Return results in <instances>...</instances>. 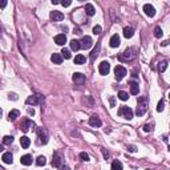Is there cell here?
Instances as JSON below:
<instances>
[{
	"mask_svg": "<svg viewBox=\"0 0 170 170\" xmlns=\"http://www.w3.org/2000/svg\"><path fill=\"white\" fill-rule=\"evenodd\" d=\"M47 163V158L44 156H39L37 157V159H36V165L37 166H44Z\"/></svg>",
	"mask_w": 170,
	"mask_h": 170,
	"instance_id": "4dcf8cb0",
	"label": "cell"
},
{
	"mask_svg": "<svg viewBox=\"0 0 170 170\" xmlns=\"http://www.w3.org/2000/svg\"><path fill=\"white\" fill-rule=\"evenodd\" d=\"M75 33H77V35H80V33H81V29H79V28H76V31H75Z\"/></svg>",
	"mask_w": 170,
	"mask_h": 170,
	"instance_id": "c3c4849f",
	"label": "cell"
},
{
	"mask_svg": "<svg viewBox=\"0 0 170 170\" xmlns=\"http://www.w3.org/2000/svg\"><path fill=\"white\" fill-rule=\"evenodd\" d=\"M136 57H137V51L134 49V48H126V49L118 56V60H120L121 63H130V61H133V60H136Z\"/></svg>",
	"mask_w": 170,
	"mask_h": 170,
	"instance_id": "7a4b0ae2",
	"label": "cell"
},
{
	"mask_svg": "<svg viewBox=\"0 0 170 170\" xmlns=\"http://www.w3.org/2000/svg\"><path fill=\"white\" fill-rule=\"evenodd\" d=\"M89 125L93 128H100L102 125V121L100 120V117L96 116V114H93V116L89 117Z\"/></svg>",
	"mask_w": 170,
	"mask_h": 170,
	"instance_id": "7c38bea8",
	"label": "cell"
},
{
	"mask_svg": "<svg viewBox=\"0 0 170 170\" xmlns=\"http://www.w3.org/2000/svg\"><path fill=\"white\" fill-rule=\"evenodd\" d=\"M49 17L52 21H61V20H64V14L60 11H52L49 14Z\"/></svg>",
	"mask_w": 170,
	"mask_h": 170,
	"instance_id": "4fadbf2b",
	"label": "cell"
},
{
	"mask_svg": "<svg viewBox=\"0 0 170 170\" xmlns=\"http://www.w3.org/2000/svg\"><path fill=\"white\" fill-rule=\"evenodd\" d=\"M36 133H37V137H39V142L43 144V145H47L48 141H49V133H48V130L45 128H39L36 130Z\"/></svg>",
	"mask_w": 170,
	"mask_h": 170,
	"instance_id": "3957f363",
	"label": "cell"
},
{
	"mask_svg": "<svg viewBox=\"0 0 170 170\" xmlns=\"http://www.w3.org/2000/svg\"><path fill=\"white\" fill-rule=\"evenodd\" d=\"M92 44H93V40L91 36H82V39L80 40V47L82 49H89L92 47Z\"/></svg>",
	"mask_w": 170,
	"mask_h": 170,
	"instance_id": "30bf717a",
	"label": "cell"
},
{
	"mask_svg": "<svg viewBox=\"0 0 170 170\" xmlns=\"http://www.w3.org/2000/svg\"><path fill=\"white\" fill-rule=\"evenodd\" d=\"M2 159H3V162L7 163V165H12V162H14V156H12L11 152H5L4 154H3Z\"/></svg>",
	"mask_w": 170,
	"mask_h": 170,
	"instance_id": "2e32d148",
	"label": "cell"
},
{
	"mask_svg": "<svg viewBox=\"0 0 170 170\" xmlns=\"http://www.w3.org/2000/svg\"><path fill=\"white\" fill-rule=\"evenodd\" d=\"M3 116V110H2V109H0V117H2Z\"/></svg>",
	"mask_w": 170,
	"mask_h": 170,
	"instance_id": "db71d44e",
	"label": "cell"
},
{
	"mask_svg": "<svg viewBox=\"0 0 170 170\" xmlns=\"http://www.w3.org/2000/svg\"><path fill=\"white\" fill-rule=\"evenodd\" d=\"M3 150H4V147H3V145H0V153H2Z\"/></svg>",
	"mask_w": 170,
	"mask_h": 170,
	"instance_id": "f5cc1de1",
	"label": "cell"
},
{
	"mask_svg": "<svg viewBox=\"0 0 170 170\" xmlns=\"http://www.w3.org/2000/svg\"><path fill=\"white\" fill-rule=\"evenodd\" d=\"M32 161H33V158H32V156L31 154H25V156H23L20 158V162L23 163L24 166H29V165H32Z\"/></svg>",
	"mask_w": 170,
	"mask_h": 170,
	"instance_id": "d6986e66",
	"label": "cell"
},
{
	"mask_svg": "<svg viewBox=\"0 0 170 170\" xmlns=\"http://www.w3.org/2000/svg\"><path fill=\"white\" fill-rule=\"evenodd\" d=\"M61 57H63V59L69 60L70 57H72V54H70V51H69V49H66V48H64V49L61 51Z\"/></svg>",
	"mask_w": 170,
	"mask_h": 170,
	"instance_id": "1f68e13d",
	"label": "cell"
},
{
	"mask_svg": "<svg viewBox=\"0 0 170 170\" xmlns=\"http://www.w3.org/2000/svg\"><path fill=\"white\" fill-rule=\"evenodd\" d=\"M126 69L124 68L122 65H117L116 68H114V77H116L117 81H121L125 76H126Z\"/></svg>",
	"mask_w": 170,
	"mask_h": 170,
	"instance_id": "52a82bcc",
	"label": "cell"
},
{
	"mask_svg": "<svg viewBox=\"0 0 170 170\" xmlns=\"http://www.w3.org/2000/svg\"><path fill=\"white\" fill-rule=\"evenodd\" d=\"M69 44H70V49H72V51H79L80 48H81V47H80V41L79 40L73 39V40H70Z\"/></svg>",
	"mask_w": 170,
	"mask_h": 170,
	"instance_id": "83f0119b",
	"label": "cell"
},
{
	"mask_svg": "<svg viewBox=\"0 0 170 170\" xmlns=\"http://www.w3.org/2000/svg\"><path fill=\"white\" fill-rule=\"evenodd\" d=\"M122 33H124V36L126 37V39H130V37H133V35H134V29L131 27H125Z\"/></svg>",
	"mask_w": 170,
	"mask_h": 170,
	"instance_id": "603a6c76",
	"label": "cell"
},
{
	"mask_svg": "<svg viewBox=\"0 0 170 170\" xmlns=\"http://www.w3.org/2000/svg\"><path fill=\"white\" fill-rule=\"evenodd\" d=\"M63 162H64V158H63L61 153L60 152H53V156H52V166L53 168H61Z\"/></svg>",
	"mask_w": 170,
	"mask_h": 170,
	"instance_id": "5b68a950",
	"label": "cell"
},
{
	"mask_svg": "<svg viewBox=\"0 0 170 170\" xmlns=\"http://www.w3.org/2000/svg\"><path fill=\"white\" fill-rule=\"evenodd\" d=\"M118 98H120L121 101H126V100H129V94L125 91H120L118 92Z\"/></svg>",
	"mask_w": 170,
	"mask_h": 170,
	"instance_id": "f546056e",
	"label": "cell"
},
{
	"mask_svg": "<svg viewBox=\"0 0 170 170\" xmlns=\"http://www.w3.org/2000/svg\"><path fill=\"white\" fill-rule=\"evenodd\" d=\"M163 141H165V142L168 144V136H166V134H165V136H163Z\"/></svg>",
	"mask_w": 170,
	"mask_h": 170,
	"instance_id": "816d5d0a",
	"label": "cell"
},
{
	"mask_svg": "<svg viewBox=\"0 0 170 170\" xmlns=\"http://www.w3.org/2000/svg\"><path fill=\"white\" fill-rule=\"evenodd\" d=\"M154 36L157 37V39H159V37L163 36V32H162V29L159 27H156L154 28Z\"/></svg>",
	"mask_w": 170,
	"mask_h": 170,
	"instance_id": "836d02e7",
	"label": "cell"
},
{
	"mask_svg": "<svg viewBox=\"0 0 170 170\" xmlns=\"http://www.w3.org/2000/svg\"><path fill=\"white\" fill-rule=\"evenodd\" d=\"M54 43H56L57 45H64V44L66 43V36L64 33L57 35V36H54Z\"/></svg>",
	"mask_w": 170,
	"mask_h": 170,
	"instance_id": "e0dca14e",
	"label": "cell"
},
{
	"mask_svg": "<svg viewBox=\"0 0 170 170\" xmlns=\"http://www.w3.org/2000/svg\"><path fill=\"white\" fill-rule=\"evenodd\" d=\"M163 104H165L163 100H161V101L158 102V105H157V112H159V113H161V112L163 110Z\"/></svg>",
	"mask_w": 170,
	"mask_h": 170,
	"instance_id": "74e56055",
	"label": "cell"
},
{
	"mask_svg": "<svg viewBox=\"0 0 170 170\" xmlns=\"http://www.w3.org/2000/svg\"><path fill=\"white\" fill-rule=\"evenodd\" d=\"M44 102V96L41 94H32L25 100L27 105H41Z\"/></svg>",
	"mask_w": 170,
	"mask_h": 170,
	"instance_id": "277c9868",
	"label": "cell"
},
{
	"mask_svg": "<svg viewBox=\"0 0 170 170\" xmlns=\"http://www.w3.org/2000/svg\"><path fill=\"white\" fill-rule=\"evenodd\" d=\"M153 130V124H145L144 125V131H146V133H149V131Z\"/></svg>",
	"mask_w": 170,
	"mask_h": 170,
	"instance_id": "e575fe53",
	"label": "cell"
},
{
	"mask_svg": "<svg viewBox=\"0 0 170 170\" xmlns=\"http://www.w3.org/2000/svg\"><path fill=\"white\" fill-rule=\"evenodd\" d=\"M20 145H21V147H23V149H28V147H29V145H31V140L28 138L27 136H23L20 138Z\"/></svg>",
	"mask_w": 170,
	"mask_h": 170,
	"instance_id": "7402d4cb",
	"label": "cell"
},
{
	"mask_svg": "<svg viewBox=\"0 0 170 170\" xmlns=\"http://www.w3.org/2000/svg\"><path fill=\"white\" fill-rule=\"evenodd\" d=\"M100 48H101V44H100V41H98V43L96 44V48L92 51V53H91V61H94V60L98 57V53H100Z\"/></svg>",
	"mask_w": 170,
	"mask_h": 170,
	"instance_id": "ac0fdd59",
	"label": "cell"
},
{
	"mask_svg": "<svg viewBox=\"0 0 170 170\" xmlns=\"http://www.w3.org/2000/svg\"><path fill=\"white\" fill-rule=\"evenodd\" d=\"M8 98H9V100H14V101L19 100V97H17V94H16V93H9V94H8Z\"/></svg>",
	"mask_w": 170,
	"mask_h": 170,
	"instance_id": "ab89813d",
	"label": "cell"
},
{
	"mask_svg": "<svg viewBox=\"0 0 170 170\" xmlns=\"http://www.w3.org/2000/svg\"><path fill=\"white\" fill-rule=\"evenodd\" d=\"M72 80H73V82H75L76 85H84V84H85V81H86L85 75H82V73H80V72L73 73Z\"/></svg>",
	"mask_w": 170,
	"mask_h": 170,
	"instance_id": "ba28073f",
	"label": "cell"
},
{
	"mask_svg": "<svg viewBox=\"0 0 170 170\" xmlns=\"http://www.w3.org/2000/svg\"><path fill=\"white\" fill-rule=\"evenodd\" d=\"M101 152H102V156H104V158H105V159H108V158H109V153H108V150L105 149V147H102Z\"/></svg>",
	"mask_w": 170,
	"mask_h": 170,
	"instance_id": "60d3db41",
	"label": "cell"
},
{
	"mask_svg": "<svg viewBox=\"0 0 170 170\" xmlns=\"http://www.w3.org/2000/svg\"><path fill=\"white\" fill-rule=\"evenodd\" d=\"M60 4H61L63 7H69V5L72 4V2H70V0H65V2H61Z\"/></svg>",
	"mask_w": 170,
	"mask_h": 170,
	"instance_id": "b9f144b4",
	"label": "cell"
},
{
	"mask_svg": "<svg viewBox=\"0 0 170 170\" xmlns=\"http://www.w3.org/2000/svg\"><path fill=\"white\" fill-rule=\"evenodd\" d=\"M131 76H133V77H138V75H137V70H133V72H131Z\"/></svg>",
	"mask_w": 170,
	"mask_h": 170,
	"instance_id": "7dc6e473",
	"label": "cell"
},
{
	"mask_svg": "<svg viewBox=\"0 0 170 170\" xmlns=\"http://www.w3.org/2000/svg\"><path fill=\"white\" fill-rule=\"evenodd\" d=\"M101 31H102L101 25H94V27H93V33H94V35H100Z\"/></svg>",
	"mask_w": 170,
	"mask_h": 170,
	"instance_id": "d590c367",
	"label": "cell"
},
{
	"mask_svg": "<svg viewBox=\"0 0 170 170\" xmlns=\"http://www.w3.org/2000/svg\"><path fill=\"white\" fill-rule=\"evenodd\" d=\"M85 14L88 15V16H93V15L96 14V9H94V7H93L91 3L85 4Z\"/></svg>",
	"mask_w": 170,
	"mask_h": 170,
	"instance_id": "d4e9b609",
	"label": "cell"
},
{
	"mask_svg": "<svg viewBox=\"0 0 170 170\" xmlns=\"http://www.w3.org/2000/svg\"><path fill=\"white\" fill-rule=\"evenodd\" d=\"M19 116H20V112H19L17 109H14V110H11L8 113V121L14 122V121H16V118H17Z\"/></svg>",
	"mask_w": 170,
	"mask_h": 170,
	"instance_id": "44dd1931",
	"label": "cell"
},
{
	"mask_svg": "<svg viewBox=\"0 0 170 170\" xmlns=\"http://www.w3.org/2000/svg\"><path fill=\"white\" fill-rule=\"evenodd\" d=\"M86 59L84 54H77V56L75 57V64H77V65H81V64H85Z\"/></svg>",
	"mask_w": 170,
	"mask_h": 170,
	"instance_id": "484cf974",
	"label": "cell"
},
{
	"mask_svg": "<svg viewBox=\"0 0 170 170\" xmlns=\"http://www.w3.org/2000/svg\"><path fill=\"white\" fill-rule=\"evenodd\" d=\"M33 126H35V124L32 122L29 118H24V120L21 121V124H20V130L23 131V133H27V131Z\"/></svg>",
	"mask_w": 170,
	"mask_h": 170,
	"instance_id": "9c48e42d",
	"label": "cell"
},
{
	"mask_svg": "<svg viewBox=\"0 0 170 170\" xmlns=\"http://www.w3.org/2000/svg\"><path fill=\"white\" fill-rule=\"evenodd\" d=\"M118 116L126 118V120H131L133 118V110L129 108V107H121L120 109H118Z\"/></svg>",
	"mask_w": 170,
	"mask_h": 170,
	"instance_id": "8992f818",
	"label": "cell"
},
{
	"mask_svg": "<svg viewBox=\"0 0 170 170\" xmlns=\"http://www.w3.org/2000/svg\"><path fill=\"white\" fill-rule=\"evenodd\" d=\"M109 44H110V47L112 48H117V47H120V44H121V40H120V36L116 33V35H113V36L110 37V40H109Z\"/></svg>",
	"mask_w": 170,
	"mask_h": 170,
	"instance_id": "9a60e30c",
	"label": "cell"
},
{
	"mask_svg": "<svg viewBox=\"0 0 170 170\" xmlns=\"http://www.w3.org/2000/svg\"><path fill=\"white\" fill-rule=\"evenodd\" d=\"M98 70H100V73L102 76H107L109 73V70H110V64H109V61H101V64L98 65Z\"/></svg>",
	"mask_w": 170,
	"mask_h": 170,
	"instance_id": "8fae6325",
	"label": "cell"
},
{
	"mask_svg": "<svg viewBox=\"0 0 170 170\" xmlns=\"http://www.w3.org/2000/svg\"><path fill=\"white\" fill-rule=\"evenodd\" d=\"M27 112H28V114H29V116H35V110H33V109L28 108V109H27Z\"/></svg>",
	"mask_w": 170,
	"mask_h": 170,
	"instance_id": "ee69618b",
	"label": "cell"
},
{
	"mask_svg": "<svg viewBox=\"0 0 170 170\" xmlns=\"http://www.w3.org/2000/svg\"><path fill=\"white\" fill-rule=\"evenodd\" d=\"M147 107H149V100H147L146 96H141V97H138L137 108H136V114L138 117H142L147 112Z\"/></svg>",
	"mask_w": 170,
	"mask_h": 170,
	"instance_id": "6da1fadb",
	"label": "cell"
},
{
	"mask_svg": "<svg viewBox=\"0 0 170 170\" xmlns=\"http://www.w3.org/2000/svg\"><path fill=\"white\" fill-rule=\"evenodd\" d=\"M51 61L53 64H61L63 63V57L60 53H53L52 56H51Z\"/></svg>",
	"mask_w": 170,
	"mask_h": 170,
	"instance_id": "cb8c5ba5",
	"label": "cell"
},
{
	"mask_svg": "<svg viewBox=\"0 0 170 170\" xmlns=\"http://www.w3.org/2000/svg\"><path fill=\"white\" fill-rule=\"evenodd\" d=\"M109 101H110V107L113 108V107H114V98H113V97H110V100H109Z\"/></svg>",
	"mask_w": 170,
	"mask_h": 170,
	"instance_id": "bcb514c9",
	"label": "cell"
},
{
	"mask_svg": "<svg viewBox=\"0 0 170 170\" xmlns=\"http://www.w3.org/2000/svg\"><path fill=\"white\" fill-rule=\"evenodd\" d=\"M122 169H124L122 163L118 161V159H116V161L112 162V170H122Z\"/></svg>",
	"mask_w": 170,
	"mask_h": 170,
	"instance_id": "f1b7e54d",
	"label": "cell"
},
{
	"mask_svg": "<svg viewBox=\"0 0 170 170\" xmlns=\"http://www.w3.org/2000/svg\"><path fill=\"white\" fill-rule=\"evenodd\" d=\"M7 4L8 3L5 2V0H0V8H5L7 7Z\"/></svg>",
	"mask_w": 170,
	"mask_h": 170,
	"instance_id": "7bdbcfd3",
	"label": "cell"
},
{
	"mask_svg": "<svg viewBox=\"0 0 170 170\" xmlns=\"http://www.w3.org/2000/svg\"><path fill=\"white\" fill-rule=\"evenodd\" d=\"M168 65H169L168 60H163V61H161V63L158 64V72H159V73L165 72V70H166V68H168Z\"/></svg>",
	"mask_w": 170,
	"mask_h": 170,
	"instance_id": "4316f807",
	"label": "cell"
},
{
	"mask_svg": "<svg viewBox=\"0 0 170 170\" xmlns=\"http://www.w3.org/2000/svg\"><path fill=\"white\" fill-rule=\"evenodd\" d=\"M129 86H130V93H131V94H138V92H140L138 82L130 81V82H129Z\"/></svg>",
	"mask_w": 170,
	"mask_h": 170,
	"instance_id": "ffe728a7",
	"label": "cell"
},
{
	"mask_svg": "<svg viewBox=\"0 0 170 170\" xmlns=\"http://www.w3.org/2000/svg\"><path fill=\"white\" fill-rule=\"evenodd\" d=\"M126 149H128V152H130V153H136L137 152V147L134 145H128Z\"/></svg>",
	"mask_w": 170,
	"mask_h": 170,
	"instance_id": "f35d334b",
	"label": "cell"
},
{
	"mask_svg": "<svg viewBox=\"0 0 170 170\" xmlns=\"http://www.w3.org/2000/svg\"><path fill=\"white\" fill-rule=\"evenodd\" d=\"M144 12H145V15L149 16V17H154L156 16V8L153 7L152 4H145L144 5Z\"/></svg>",
	"mask_w": 170,
	"mask_h": 170,
	"instance_id": "5bb4252c",
	"label": "cell"
},
{
	"mask_svg": "<svg viewBox=\"0 0 170 170\" xmlns=\"http://www.w3.org/2000/svg\"><path fill=\"white\" fill-rule=\"evenodd\" d=\"M12 142H14V137L12 136H5L4 138H3V144H4V145H11Z\"/></svg>",
	"mask_w": 170,
	"mask_h": 170,
	"instance_id": "d6a6232c",
	"label": "cell"
},
{
	"mask_svg": "<svg viewBox=\"0 0 170 170\" xmlns=\"http://www.w3.org/2000/svg\"><path fill=\"white\" fill-rule=\"evenodd\" d=\"M80 158H81V161H85V162H88L89 161V156L86 154V153H80Z\"/></svg>",
	"mask_w": 170,
	"mask_h": 170,
	"instance_id": "8d00e7d4",
	"label": "cell"
},
{
	"mask_svg": "<svg viewBox=\"0 0 170 170\" xmlns=\"http://www.w3.org/2000/svg\"><path fill=\"white\" fill-rule=\"evenodd\" d=\"M52 4H54V5H56V4H60V2H57V0H52Z\"/></svg>",
	"mask_w": 170,
	"mask_h": 170,
	"instance_id": "681fc988",
	"label": "cell"
},
{
	"mask_svg": "<svg viewBox=\"0 0 170 170\" xmlns=\"http://www.w3.org/2000/svg\"><path fill=\"white\" fill-rule=\"evenodd\" d=\"M161 45H162V47H166V45H169V40H165V41H162V43H161Z\"/></svg>",
	"mask_w": 170,
	"mask_h": 170,
	"instance_id": "f6af8a7d",
	"label": "cell"
},
{
	"mask_svg": "<svg viewBox=\"0 0 170 170\" xmlns=\"http://www.w3.org/2000/svg\"><path fill=\"white\" fill-rule=\"evenodd\" d=\"M60 169H61V170H69V168H68V166H61V168H60Z\"/></svg>",
	"mask_w": 170,
	"mask_h": 170,
	"instance_id": "f907efd6",
	"label": "cell"
}]
</instances>
